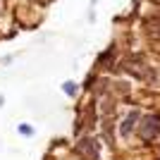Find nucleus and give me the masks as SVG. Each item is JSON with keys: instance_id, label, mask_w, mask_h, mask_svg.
<instances>
[{"instance_id": "nucleus-1", "label": "nucleus", "mask_w": 160, "mask_h": 160, "mask_svg": "<svg viewBox=\"0 0 160 160\" xmlns=\"http://www.w3.org/2000/svg\"><path fill=\"white\" fill-rule=\"evenodd\" d=\"M77 153L84 160H98L100 158V146L93 136H84V139L77 141Z\"/></svg>"}, {"instance_id": "nucleus-2", "label": "nucleus", "mask_w": 160, "mask_h": 160, "mask_svg": "<svg viewBox=\"0 0 160 160\" xmlns=\"http://www.w3.org/2000/svg\"><path fill=\"white\" fill-rule=\"evenodd\" d=\"M124 69H127L129 74H134L136 79H143V81H153V69L146 65L143 60H139V58H132V60L124 62Z\"/></svg>"}, {"instance_id": "nucleus-3", "label": "nucleus", "mask_w": 160, "mask_h": 160, "mask_svg": "<svg viewBox=\"0 0 160 160\" xmlns=\"http://www.w3.org/2000/svg\"><path fill=\"white\" fill-rule=\"evenodd\" d=\"M139 134H141L143 141H153L160 134V115H148V117H143V122H141V127H139Z\"/></svg>"}, {"instance_id": "nucleus-4", "label": "nucleus", "mask_w": 160, "mask_h": 160, "mask_svg": "<svg viewBox=\"0 0 160 160\" xmlns=\"http://www.w3.org/2000/svg\"><path fill=\"white\" fill-rule=\"evenodd\" d=\"M139 110H132V112L124 117V122H122V127H120V134L122 136H132V132H134V127H136V122H139Z\"/></svg>"}, {"instance_id": "nucleus-5", "label": "nucleus", "mask_w": 160, "mask_h": 160, "mask_svg": "<svg viewBox=\"0 0 160 160\" xmlns=\"http://www.w3.org/2000/svg\"><path fill=\"white\" fill-rule=\"evenodd\" d=\"M62 88H65L67 96H77V84H74V81H65V84H62Z\"/></svg>"}, {"instance_id": "nucleus-6", "label": "nucleus", "mask_w": 160, "mask_h": 160, "mask_svg": "<svg viewBox=\"0 0 160 160\" xmlns=\"http://www.w3.org/2000/svg\"><path fill=\"white\" fill-rule=\"evenodd\" d=\"M19 132L24 134V136H31L33 129H31V124H19Z\"/></svg>"}, {"instance_id": "nucleus-7", "label": "nucleus", "mask_w": 160, "mask_h": 160, "mask_svg": "<svg viewBox=\"0 0 160 160\" xmlns=\"http://www.w3.org/2000/svg\"><path fill=\"white\" fill-rule=\"evenodd\" d=\"M0 10H2V0H0Z\"/></svg>"}]
</instances>
